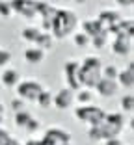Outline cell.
Wrapping results in <instances>:
<instances>
[{
	"mask_svg": "<svg viewBox=\"0 0 134 145\" xmlns=\"http://www.w3.org/2000/svg\"><path fill=\"white\" fill-rule=\"evenodd\" d=\"M78 24H80V21H78L76 13L73 9H58L54 19H52V26H50L52 39L54 37L65 39V37H69V35H73L76 32Z\"/></svg>",
	"mask_w": 134,
	"mask_h": 145,
	"instance_id": "1",
	"label": "cell"
},
{
	"mask_svg": "<svg viewBox=\"0 0 134 145\" xmlns=\"http://www.w3.org/2000/svg\"><path fill=\"white\" fill-rule=\"evenodd\" d=\"M101 71H103V61L99 56H86L80 61L78 67V84L84 89H93L97 82L101 80Z\"/></svg>",
	"mask_w": 134,
	"mask_h": 145,
	"instance_id": "2",
	"label": "cell"
},
{
	"mask_svg": "<svg viewBox=\"0 0 134 145\" xmlns=\"http://www.w3.org/2000/svg\"><path fill=\"white\" fill-rule=\"evenodd\" d=\"M21 37L24 39L26 43H30L32 47H37V48H41V50L50 48L52 43H54L52 35L41 32L37 26H26V28H22L21 30Z\"/></svg>",
	"mask_w": 134,
	"mask_h": 145,
	"instance_id": "3",
	"label": "cell"
},
{
	"mask_svg": "<svg viewBox=\"0 0 134 145\" xmlns=\"http://www.w3.org/2000/svg\"><path fill=\"white\" fill-rule=\"evenodd\" d=\"M17 99L24 101V103H35L39 97V93L45 89V86L39 80H34V78H28V80H21L17 86Z\"/></svg>",
	"mask_w": 134,
	"mask_h": 145,
	"instance_id": "4",
	"label": "cell"
},
{
	"mask_svg": "<svg viewBox=\"0 0 134 145\" xmlns=\"http://www.w3.org/2000/svg\"><path fill=\"white\" fill-rule=\"evenodd\" d=\"M104 115L106 112L101 106H93V104H88V106H78L75 108V117L82 123H88L90 127H97L104 121Z\"/></svg>",
	"mask_w": 134,
	"mask_h": 145,
	"instance_id": "5",
	"label": "cell"
},
{
	"mask_svg": "<svg viewBox=\"0 0 134 145\" xmlns=\"http://www.w3.org/2000/svg\"><path fill=\"white\" fill-rule=\"evenodd\" d=\"M65 143H71V134L58 127H50L41 138V145H65Z\"/></svg>",
	"mask_w": 134,
	"mask_h": 145,
	"instance_id": "6",
	"label": "cell"
},
{
	"mask_svg": "<svg viewBox=\"0 0 134 145\" xmlns=\"http://www.w3.org/2000/svg\"><path fill=\"white\" fill-rule=\"evenodd\" d=\"M78 67H80V61H76V60H69L63 63V76H65V82H67L65 88L75 91V93L80 89V84H78Z\"/></svg>",
	"mask_w": 134,
	"mask_h": 145,
	"instance_id": "7",
	"label": "cell"
},
{
	"mask_svg": "<svg viewBox=\"0 0 134 145\" xmlns=\"http://www.w3.org/2000/svg\"><path fill=\"white\" fill-rule=\"evenodd\" d=\"M73 103H75V91L67 89V88H61L56 95H52V106L58 110H67L73 106Z\"/></svg>",
	"mask_w": 134,
	"mask_h": 145,
	"instance_id": "8",
	"label": "cell"
},
{
	"mask_svg": "<svg viewBox=\"0 0 134 145\" xmlns=\"http://www.w3.org/2000/svg\"><path fill=\"white\" fill-rule=\"evenodd\" d=\"M9 6H11L13 13H19L24 19H34L35 17L34 2H28V0H13V2H9Z\"/></svg>",
	"mask_w": 134,
	"mask_h": 145,
	"instance_id": "9",
	"label": "cell"
},
{
	"mask_svg": "<svg viewBox=\"0 0 134 145\" xmlns=\"http://www.w3.org/2000/svg\"><path fill=\"white\" fill-rule=\"evenodd\" d=\"M117 86H121L123 89H132L134 88V65L129 63L125 69H119L117 72V78H116Z\"/></svg>",
	"mask_w": 134,
	"mask_h": 145,
	"instance_id": "10",
	"label": "cell"
},
{
	"mask_svg": "<svg viewBox=\"0 0 134 145\" xmlns=\"http://www.w3.org/2000/svg\"><path fill=\"white\" fill-rule=\"evenodd\" d=\"M93 89H95V91H97V95H101V97H112V95H116V93H117L119 86H117V82H114V80H106V78H101Z\"/></svg>",
	"mask_w": 134,
	"mask_h": 145,
	"instance_id": "11",
	"label": "cell"
},
{
	"mask_svg": "<svg viewBox=\"0 0 134 145\" xmlns=\"http://www.w3.org/2000/svg\"><path fill=\"white\" fill-rule=\"evenodd\" d=\"M80 28H82V34H86L88 37H95V35H99V34H106L104 32V28L101 26V22L97 21V19H86V21H82L80 22Z\"/></svg>",
	"mask_w": 134,
	"mask_h": 145,
	"instance_id": "12",
	"label": "cell"
},
{
	"mask_svg": "<svg viewBox=\"0 0 134 145\" xmlns=\"http://www.w3.org/2000/svg\"><path fill=\"white\" fill-rule=\"evenodd\" d=\"M21 82V74H19L17 69H11V67H6L0 74V84L4 88H15V86Z\"/></svg>",
	"mask_w": 134,
	"mask_h": 145,
	"instance_id": "13",
	"label": "cell"
},
{
	"mask_svg": "<svg viewBox=\"0 0 134 145\" xmlns=\"http://www.w3.org/2000/svg\"><path fill=\"white\" fill-rule=\"evenodd\" d=\"M110 47H112V52L116 56H129L132 52V45H130L129 39H117L114 37L112 43H110Z\"/></svg>",
	"mask_w": 134,
	"mask_h": 145,
	"instance_id": "14",
	"label": "cell"
},
{
	"mask_svg": "<svg viewBox=\"0 0 134 145\" xmlns=\"http://www.w3.org/2000/svg\"><path fill=\"white\" fill-rule=\"evenodd\" d=\"M24 60H26V63L37 65V63H41V61L45 60V50H41V48H37V47L26 48V52H24Z\"/></svg>",
	"mask_w": 134,
	"mask_h": 145,
	"instance_id": "15",
	"label": "cell"
},
{
	"mask_svg": "<svg viewBox=\"0 0 134 145\" xmlns=\"http://www.w3.org/2000/svg\"><path fill=\"white\" fill-rule=\"evenodd\" d=\"M75 101L78 103V106H88V104H91V101H93V91L80 88V89L75 93Z\"/></svg>",
	"mask_w": 134,
	"mask_h": 145,
	"instance_id": "16",
	"label": "cell"
},
{
	"mask_svg": "<svg viewBox=\"0 0 134 145\" xmlns=\"http://www.w3.org/2000/svg\"><path fill=\"white\" fill-rule=\"evenodd\" d=\"M104 121L110 125H114V127H121L125 128V115L119 114V112H112V114H106L104 115Z\"/></svg>",
	"mask_w": 134,
	"mask_h": 145,
	"instance_id": "17",
	"label": "cell"
},
{
	"mask_svg": "<svg viewBox=\"0 0 134 145\" xmlns=\"http://www.w3.org/2000/svg\"><path fill=\"white\" fill-rule=\"evenodd\" d=\"M35 104H37L39 108H50V106H52V93H50L48 89H43L41 93H39Z\"/></svg>",
	"mask_w": 134,
	"mask_h": 145,
	"instance_id": "18",
	"label": "cell"
},
{
	"mask_svg": "<svg viewBox=\"0 0 134 145\" xmlns=\"http://www.w3.org/2000/svg\"><path fill=\"white\" fill-rule=\"evenodd\" d=\"M32 117H34V115H32V114H30L28 110L17 112V114H15V125H17L19 128H24L26 125H28V121L32 119Z\"/></svg>",
	"mask_w": 134,
	"mask_h": 145,
	"instance_id": "19",
	"label": "cell"
},
{
	"mask_svg": "<svg viewBox=\"0 0 134 145\" xmlns=\"http://www.w3.org/2000/svg\"><path fill=\"white\" fill-rule=\"evenodd\" d=\"M117 72H119V69H117L116 65H103V71H101V78H106V80H114V82H116Z\"/></svg>",
	"mask_w": 134,
	"mask_h": 145,
	"instance_id": "20",
	"label": "cell"
},
{
	"mask_svg": "<svg viewBox=\"0 0 134 145\" xmlns=\"http://www.w3.org/2000/svg\"><path fill=\"white\" fill-rule=\"evenodd\" d=\"M90 43L93 45V48H104L110 43V35L108 34H99V35H95V37H91Z\"/></svg>",
	"mask_w": 134,
	"mask_h": 145,
	"instance_id": "21",
	"label": "cell"
},
{
	"mask_svg": "<svg viewBox=\"0 0 134 145\" xmlns=\"http://www.w3.org/2000/svg\"><path fill=\"white\" fill-rule=\"evenodd\" d=\"M121 110L127 112V114H130V112L134 110V97H132V93L123 95V99H121Z\"/></svg>",
	"mask_w": 134,
	"mask_h": 145,
	"instance_id": "22",
	"label": "cell"
},
{
	"mask_svg": "<svg viewBox=\"0 0 134 145\" xmlns=\"http://www.w3.org/2000/svg\"><path fill=\"white\" fill-rule=\"evenodd\" d=\"M73 43L76 45V47L84 48V47L90 45V37H88L86 34H82V32H75V34H73Z\"/></svg>",
	"mask_w": 134,
	"mask_h": 145,
	"instance_id": "23",
	"label": "cell"
},
{
	"mask_svg": "<svg viewBox=\"0 0 134 145\" xmlns=\"http://www.w3.org/2000/svg\"><path fill=\"white\" fill-rule=\"evenodd\" d=\"M39 128H41V121L35 119V117H32V119L28 121V125L24 127V130H26L28 134H34V132H37Z\"/></svg>",
	"mask_w": 134,
	"mask_h": 145,
	"instance_id": "24",
	"label": "cell"
},
{
	"mask_svg": "<svg viewBox=\"0 0 134 145\" xmlns=\"http://www.w3.org/2000/svg\"><path fill=\"white\" fill-rule=\"evenodd\" d=\"M13 11H11V6H9V2H0V17L2 19H11Z\"/></svg>",
	"mask_w": 134,
	"mask_h": 145,
	"instance_id": "25",
	"label": "cell"
},
{
	"mask_svg": "<svg viewBox=\"0 0 134 145\" xmlns=\"http://www.w3.org/2000/svg\"><path fill=\"white\" fill-rule=\"evenodd\" d=\"M9 61H11V52L6 48H0V67H6Z\"/></svg>",
	"mask_w": 134,
	"mask_h": 145,
	"instance_id": "26",
	"label": "cell"
},
{
	"mask_svg": "<svg viewBox=\"0 0 134 145\" xmlns=\"http://www.w3.org/2000/svg\"><path fill=\"white\" fill-rule=\"evenodd\" d=\"M24 101H21V99H13L11 103H9V106L13 108V112H15V114H17V112H22L24 110Z\"/></svg>",
	"mask_w": 134,
	"mask_h": 145,
	"instance_id": "27",
	"label": "cell"
},
{
	"mask_svg": "<svg viewBox=\"0 0 134 145\" xmlns=\"http://www.w3.org/2000/svg\"><path fill=\"white\" fill-rule=\"evenodd\" d=\"M8 140H9V134H8V130H4V128L0 127V145H4Z\"/></svg>",
	"mask_w": 134,
	"mask_h": 145,
	"instance_id": "28",
	"label": "cell"
},
{
	"mask_svg": "<svg viewBox=\"0 0 134 145\" xmlns=\"http://www.w3.org/2000/svg\"><path fill=\"white\" fill-rule=\"evenodd\" d=\"M104 145H123V141L119 140V138H114V140H106Z\"/></svg>",
	"mask_w": 134,
	"mask_h": 145,
	"instance_id": "29",
	"label": "cell"
},
{
	"mask_svg": "<svg viewBox=\"0 0 134 145\" xmlns=\"http://www.w3.org/2000/svg\"><path fill=\"white\" fill-rule=\"evenodd\" d=\"M117 4L121 6V8H130V6H132V0H119Z\"/></svg>",
	"mask_w": 134,
	"mask_h": 145,
	"instance_id": "30",
	"label": "cell"
},
{
	"mask_svg": "<svg viewBox=\"0 0 134 145\" xmlns=\"http://www.w3.org/2000/svg\"><path fill=\"white\" fill-rule=\"evenodd\" d=\"M4 145H22V143H21V141H17V140H13V138H9Z\"/></svg>",
	"mask_w": 134,
	"mask_h": 145,
	"instance_id": "31",
	"label": "cell"
},
{
	"mask_svg": "<svg viewBox=\"0 0 134 145\" xmlns=\"http://www.w3.org/2000/svg\"><path fill=\"white\" fill-rule=\"evenodd\" d=\"M0 115H6V110H4V106H2V103H0Z\"/></svg>",
	"mask_w": 134,
	"mask_h": 145,
	"instance_id": "32",
	"label": "cell"
},
{
	"mask_svg": "<svg viewBox=\"0 0 134 145\" xmlns=\"http://www.w3.org/2000/svg\"><path fill=\"white\" fill-rule=\"evenodd\" d=\"M4 123V115H0V125Z\"/></svg>",
	"mask_w": 134,
	"mask_h": 145,
	"instance_id": "33",
	"label": "cell"
},
{
	"mask_svg": "<svg viewBox=\"0 0 134 145\" xmlns=\"http://www.w3.org/2000/svg\"><path fill=\"white\" fill-rule=\"evenodd\" d=\"M65 145H71V143H65Z\"/></svg>",
	"mask_w": 134,
	"mask_h": 145,
	"instance_id": "34",
	"label": "cell"
}]
</instances>
